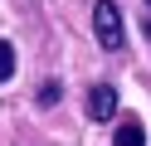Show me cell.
<instances>
[{"mask_svg":"<svg viewBox=\"0 0 151 146\" xmlns=\"http://www.w3.org/2000/svg\"><path fill=\"white\" fill-rule=\"evenodd\" d=\"M93 34H98V44L107 49V54L127 49V24H122L117 0H98V5H93Z\"/></svg>","mask_w":151,"mask_h":146,"instance_id":"cell-1","label":"cell"},{"mask_svg":"<svg viewBox=\"0 0 151 146\" xmlns=\"http://www.w3.org/2000/svg\"><path fill=\"white\" fill-rule=\"evenodd\" d=\"M117 107H122V97H117L112 83H93L88 88V117H93V122H112Z\"/></svg>","mask_w":151,"mask_h":146,"instance_id":"cell-2","label":"cell"},{"mask_svg":"<svg viewBox=\"0 0 151 146\" xmlns=\"http://www.w3.org/2000/svg\"><path fill=\"white\" fill-rule=\"evenodd\" d=\"M141 5H146L141 10V29H146V39H151V0H141Z\"/></svg>","mask_w":151,"mask_h":146,"instance_id":"cell-5","label":"cell"},{"mask_svg":"<svg viewBox=\"0 0 151 146\" xmlns=\"http://www.w3.org/2000/svg\"><path fill=\"white\" fill-rule=\"evenodd\" d=\"M117 146H146V132H141L137 117H122L117 122Z\"/></svg>","mask_w":151,"mask_h":146,"instance_id":"cell-3","label":"cell"},{"mask_svg":"<svg viewBox=\"0 0 151 146\" xmlns=\"http://www.w3.org/2000/svg\"><path fill=\"white\" fill-rule=\"evenodd\" d=\"M10 78H15V49L0 39V83H10Z\"/></svg>","mask_w":151,"mask_h":146,"instance_id":"cell-4","label":"cell"}]
</instances>
